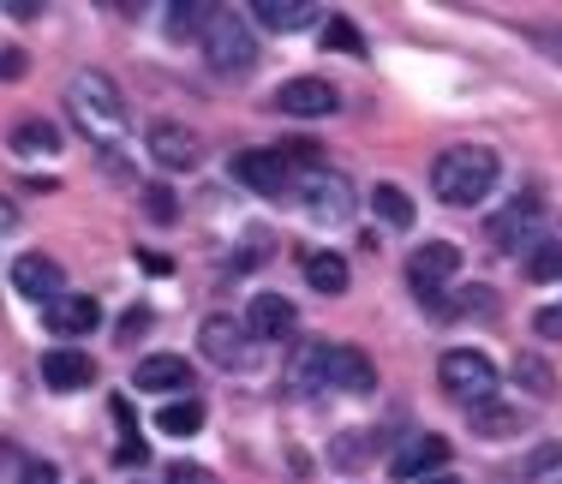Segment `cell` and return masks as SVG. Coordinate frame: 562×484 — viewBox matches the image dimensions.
<instances>
[{
	"label": "cell",
	"mask_w": 562,
	"mask_h": 484,
	"mask_svg": "<svg viewBox=\"0 0 562 484\" xmlns=\"http://www.w3.org/2000/svg\"><path fill=\"white\" fill-rule=\"evenodd\" d=\"M497 173H503L497 150H485V144H454V150H443L431 161V192L454 210H473V204L491 198Z\"/></svg>",
	"instance_id": "1"
},
{
	"label": "cell",
	"mask_w": 562,
	"mask_h": 484,
	"mask_svg": "<svg viewBox=\"0 0 562 484\" xmlns=\"http://www.w3.org/2000/svg\"><path fill=\"white\" fill-rule=\"evenodd\" d=\"M66 114L78 120V132L97 144H120L126 138V102H120V85L97 66H85L78 78H66Z\"/></svg>",
	"instance_id": "2"
},
{
	"label": "cell",
	"mask_w": 562,
	"mask_h": 484,
	"mask_svg": "<svg viewBox=\"0 0 562 484\" xmlns=\"http://www.w3.org/2000/svg\"><path fill=\"white\" fill-rule=\"evenodd\" d=\"M437 383H443L449 401L479 407V401L497 395V365H491L485 353H473V347H449V353L437 359Z\"/></svg>",
	"instance_id": "3"
},
{
	"label": "cell",
	"mask_w": 562,
	"mask_h": 484,
	"mask_svg": "<svg viewBox=\"0 0 562 484\" xmlns=\"http://www.w3.org/2000/svg\"><path fill=\"white\" fill-rule=\"evenodd\" d=\"M204 60L216 66L222 78H246L251 66H258V36H251L246 19H234V12H216L204 31Z\"/></svg>",
	"instance_id": "4"
},
{
	"label": "cell",
	"mask_w": 562,
	"mask_h": 484,
	"mask_svg": "<svg viewBox=\"0 0 562 484\" xmlns=\"http://www.w3.org/2000/svg\"><path fill=\"white\" fill-rule=\"evenodd\" d=\"M198 353H204L216 371H251L258 365V341H251V329L234 323V317H204V329H198Z\"/></svg>",
	"instance_id": "5"
},
{
	"label": "cell",
	"mask_w": 562,
	"mask_h": 484,
	"mask_svg": "<svg viewBox=\"0 0 562 484\" xmlns=\"http://www.w3.org/2000/svg\"><path fill=\"white\" fill-rule=\"evenodd\" d=\"M293 192H300V204H305V215L312 222H347L353 215V185H347V173H336V168H305L300 180H293Z\"/></svg>",
	"instance_id": "6"
},
{
	"label": "cell",
	"mask_w": 562,
	"mask_h": 484,
	"mask_svg": "<svg viewBox=\"0 0 562 484\" xmlns=\"http://www.w3.org/2000/svg\"><path fill=\"white\" fill-rule=\"evenodd\" d=\"M539 215H544V210H539V192H515V198H508V204L485 222V239H491L497 251H508V258H527Z\"/></svg>",
	"instance_id": "7"
},
{
	"label": "cell",
	"mask_w": 562,
	"mask_h": 484,
	"mask_svg": "<svg viewBox=\"0 0 562 484\" xmlns=\"http://www.w3.org/2000/svg\"><path fill=\"white\" fill-rule=\"evenodd\" d=\"M144 150H150L156 168H168V173H192L198 161H204V138H198L192 126H180V120H156L150 138H144Z\"/></svg>",
	"instance_id": "8"
},
{
	"label": "cell",
	"mask_w": 562,
	"mask_h": 484,
	"mask_svg": "<svg viewBox=\"0 0 562 484\" xmlns=\"http://www.w3.org/2000/svg\"><path fill=\"white\" fill-rule=\"evenodd\" d=\"M454 275H461V251H454L449 239H425V246L407 258V281H413L419 300H437Z\"/></svg>",
	"instance_id": "9"
},
{
	"label": "cell",
	"mask_w": 562,
	"mask_h": 484,
	"mask_svg": "<svg viewBox=\"0 0 562 484\" xmlns=\"http://www.w3.org/2000/svg\"><path fill=\"white\" fill-rule=\"evenodd\" d=\"M234 180L239 185H251L258 198H281L293 185V168H288V150H239L234 161Z\"/></svg>",
	"instance_id": "10"
},
{
	"label": "cell",
	"mask_w": 562,
	"mask_h": 484,
	"mask_svg": "<svg viewBox=\"0 0 562 484\" xmlns=\"http://www.w3.org/2000/svg\"><path fill=\"white\" fill-rule=\"evenodd\" d=\"M341 97L329 78H288V85L276 90V114H293V120H324L336 114Z\"/></svg>",
	"instance_id": "11"
},
{
	"label": "cell",
	"mask_w": 562,
	"mask_h": 484,
	"mask_svg": "<svg viewBox=\"0 0 562 484\" xmlns=\"http://www.w3.org/2000/svg\"><path fill=\"white\" fill-rule=\"evenodd\" d=\"M12 288H19L31 305H55L66 293V269L55 258H43V251H24V258L12 263Z\"/></svg>",
	"instance_id": "12"
},
{
	"label": "cell",
	"mask_w": 562,
	"mask_h": 484,
	"mask_svg": "<svg viewBox=\"0 0 562 484\" xmlns=\"http://www.w3.org/2000/svg\"><path fill=\"white\" fill-rule=\"evenodd\" d=\"M317 389H329V341H305L300 353L288 359V371H281V395L305 401V395H317Z\"/></svg>",
	"instance_id": "13"
},
{
	"label": "cell",
	"mask_w": 562,
	"mask_h": 484,
	"mask_svg": "<svg viewBox=\"0 0 562 484\" xmlns=\"http://www.w3.org/2000/svg\"><path fill=\"white\" fill-rule=\"evenodd\" d=\"M449 437H437V430H425V437H413L407 449L395 454V479H407V484H425V479H437L449 466Z\"/></svg>",
	"instance_id": "14"
},
{
	"label": "cell",
	"mask_w": 562,
	"mask_h": 484,
	"mask_svg": "<svg viewBox=\"0 0 562 484\" xmlns=\"http://www.w3.org/2000/svg\"><path fill=\"white\" fill-rule=\"evenodd\" d=\"M239 323L251 329V341H288V335L300 329V312H293V300H281V293H258Z\"/></svg>",
	"instance_id": "15"
},
{
	"label": "cell",
	"mask_w": 562,
	"mask_h": 484,
	"mask_svg": "<svg viewBox=\"0 0 562 484\" xmlns=\"http://www.w3.org/2000/svg\"><path fill=\"white\" fill-rule=\"evenodd\" d=\"M43 323H48V335L72 341V335H90L102 323V305L90 300V293H60L55 305H43Z\"/></svg>",
	"instance_id": "16"
},
{
	"label": "cell",
	"mask_w": 562,
	"mask_h": 484,
	"mask_svg": "<svg viewBox=\"0 0 562 484\" xmlns=\"http://www.w3.org/2000/svg\"><path fill=\"white\" fill-rule=\"evenodd\" d=\"M43 383L60 389V395L90 389V383H97V359L78 353V347H55V353H43Z\"/></svg>",
	"instance_id": "17"
},
{
	"label": "cell",
	"mask_w": 562,
	"mask_h": 484,
	"mask_svg": "<svg viewBox=\"0 0 562 484\" xmlns=\"http://www.w3.org/2000/svg\"><path fill=\"white\" fill-rule=\"evenodd\" d=\"M329 389H347V395H371L378 389V365L366 359V347H329Z\"/></svg>",
	"instance_id": "18"
},
{
	"label": "cell",
	"mask_w": 562,
	"mask_h": 484,
	"mask_svg": "<svg viewBox=\"0 0 562 484\" xmlns=\"http://www.w3.org/2000/svg\"><path fill=\"white\" fill-rule=\"evenodd\" d=\"M132 383L150 389V395H168V389H192V365H186V353H150L138 359V371H132Z\"/></svg>",
	"instance_id": "19"
},
{
	"label": "cell",
	"mask_w": 562,
	"mask_h": 484,
	"mask_svg": "<svg viewBox=\"0 0 562 484\" xmlns=\"http://www.w3.org/2000/svg\"><path fill=\"white\" fill-rule=\"evenodd\" d=\"M251 19H258L263 31L293 36V31H305L312 19H324V7H312V0H251Z\"/></svg>",
	"instance_id": "20"
},
{
	"label": "cell",
	"mask_w": 562,
	"mask_h": 484,
	"mask_svg": "<svg viewBox=\"0 0 562 484\" xmlns=\"http://www.w3.org/2000/svg\"><path fill=\"white\" fill-rule=\"evenodd\" d=\"M467 425L479 430V437H515L520 425H527V407L520 401H479V407H467Z\"/></svg>",
	"instance_id": "21"
},
{
	"label": "cell",
	"mask_w": 562,
	"mask_h": 484,
	"mask_svg": "<svg viewBox=\"0 0 562 484\" xmlns=\"http://www.w3.org/2000/svg\"><path fill=\"white\" fill-rule=\"evenodd\" d=\"M12 156H24V161H43V156H60V126L55 120H19L12 126Z\"/></svg>",
	"instance_id": "22"
},
{
	"label": "cell",
	"mask_w": 562,
	"mask_h": 484,
	"mask_svg": "<svg viewBox=\"0 0 562 484\" xmlns=\"http://www.w3.org/2000/svg\"><path fill=\"white\" fill-rule=\"evenodd\" d=\"M425 312H431V317H491V312H497V293H491V288H461V293H437V300H425Z\"/></svg>",
	"instance_id": "23"
},
{
	"label": "cell",
	"mask_w": 562,
	"mask_h": 484,
	"mask_svg": "<svg viewBox=\"0 0 562 484\" xmlns=\"http://www.w3.org/2000/svg\"><path fill=\"white\" fill-rule=\"evenodd\" d=\"M305 281H312L317 293H347V258L341 251H305Z\"/></svg>",
	"instance_id": "24"
},
{
	"label": "cell",
	"mask_w": 562,
	"mask_h": 484,
	"mask_svg": "<svg viewBox=\"0 0 562 484\" xmlns=\"http://www.w3.org/2000/svg\"><path fill=\"white\" fill-rule=\"evenodd\" d=\"M114 425H120L114 461H120V466H138L150 449H144V430H138V419H132V401H126V395H114Z\"/></svg>",
	"instance_id": "25"
},
{
	"label": "cell",
	"mask_w": 562,
	"mask_h": 484,
	"mask_svg": "<svg viewBox=\"0 0 562 484\" xmlns=\"http://www.w3.org/2000/svg\"><path fill=\"white\" fill-rule=\"evenodd\" d=\"M210 19H216V7H204V0H173L168 7V36H204Z\"/></svg>",
	"instance_id": "26"
},
{
	"label": "cell",
	"mask_w": 562,
	"mask_h": 484,
	"mask_svg": "<svg viewBox=\"0 0 562 484\" xmlns=\"http://www.w3.org/2000/svg\"><path fill=\"white\" fill-rule=\"evenodd\" d=\"M156 425H162L168 437H192V430H204V401H192V395H186V401H168Z\"/></svg>",
	"instance_id": "27"
},
{
	"label": "cell",
	"mask_w": 562,
	"mask_h": 484,
	"mask_svg": "<svg viewBox=\"0 0 562 484\" xmlns=\"http://www.w3.org/2000/svg\"><path fill=\"white\" fill-rule=\"evenodd\" d=\"M371 210H378L390 227H413V198L401 192V185H378V192H371Z\"/></svg>",
	"instance_id": "28"
},
{
	"label": "cell",
	"mask_w": 562,
	"mask_h": 484,
	"mask_svg": "<svg viewBox=\"0 0 562 484\" xmlns=\"http://www.w3.org/2000/svg\"><path fill=\"white\" fill-rule=\"evenodd\" d=\"M527 275H532V281H562V239H532Z\"/></svg>",
	"instance_id": "29"
},
{
	"label": "cell",
	"mask_w": 562,
	"mask_h": 484,
	"mask_svg": "<svg viewBox=\"0 0 562 484\" xmlns=\"http://www.w3.org/2000/svg\"><path fill=\"white\" fill-rule=\"evenodd\" d=\"M366 430H341V437L336 442H329V461H336L341 466V473H359V466H366L371 461V454H366Z\"/></svg>",
	"instance_id": "30"
},
{
	"label": "cell",
	"mask_w": 562,
	"mask_h": 484,
	"mask_svg": "<svg viewBox=\"0 0 562 484\" xmlns=\"http://www.w3.org/2000/svg\"><path fill=\"white\" fill-rule=\"evenodd\" d=\"M144 215H150L156 227H168L173 215H180V198H173L168 185H144Z\"/></svg>",
	"instance_id": "31"
},
{
	"label": "cell",
	"mask_w": 562,
	"mask_h": 484,
	"mask_svg": "<svg viewBox=\"0 0 562 484\" xmlns=\"http://www.w3.org/2000/svg\"><path fill=\"white\" fill-rule=\"evenodd\" d=\"M324 48H341V54H366V43H359V31L347 19H329L324 24Z\"/></svg>",
	"instance_id": "32"
},
{
	"label": "cell",
	"mask_w": 562,
	"mask_h": 484,
	"mask_svg": "<svg viewBox=\"0 0 562 484\" xmlns=\"http://www.w3.org/2000/svg\"><path fill=\"white\" fill-rule=\"evenodd\" d=\"M532 329H539L544 341H562V300H551V305H539V312H532Z\"/></svg>",
	"instance_id": "33"
},
{
	"label": "cell",
	"mask_w": 562,
	"mask_h": 484,
	"mask_svg": "<svg viewBox=\"0 0 562 484\" xmlns=\"http://www.w3.org/2000/svg\"><path fill=\"white\" fill-rule=\"evenodd\" d=\"M168 484H222L210 466H198V461H173L168 466Z\"/></svg>",
	"instance_id": "34"
},
{
	"label": "cell",
	"mask_w": 562,
	"mask_h": 484,
	"mask_svg": "<svg viewBox=\"0 0 562 484\" xmlns=\"http://www.w3.org/2000/svg\"><path fill=\"white\" fill-rule=\"evenodd\" d=\"M19 484H60V473H55V461H24Z\"/></svg>",
	"instance_id": "35"
},
{
	"label": "cell",
	"mask_w": 562,
	"mask_h": 484,
	"mask_svg": "<svg viewBox=\"0 0 562 484\" xmlns=\"http://www.w3.org/2000/svg\"><path fill=\"white\" fill-rule=\"evenodd\" d=\"M24 66H31V60H24V48H0V78H7V85H12V78H24Z\"/></svg>",
	"instance_id": "36"
},
{
	"label": "cell",
	"mask_w": 562,
	"mask_h": 484,
	"mask_svg": "<svg viewBox=\"0 0 562 484\" xmlns=\"http://www.w3.org/2000/svg\"><path fill=\"white\" fill-rule=\"evenodd\" d=\"M144 329H150V312H132L126 323H120V335H126V341H132V335H144Z\"/></svg>",
	"instance_id": "37"
},
{
	"label": "cell",
	"mask_w": 562,
	"mask_h": 484,
	"mask_svg": "<svg viewBox=\"0 0 562 484\" xmlns=\"http://www.w3.org/2000/svg\"><path fill=\"white\" fill-rule=\"evenodd\" d=\"M7 12H12V19H43V7H36V0H7Z\"/></svg>",
	"instance_id": "38"
},
{
	"label": "cell",
	"mask_w": 562,
	"mask_h": 484,
	"mask_svg": "<svg viewBox=\"0 0 562 484\" xmlns=\"http://www.w3.org/2000/svg\"><path fill=\"white\" fill-rule=\"evenodd\" d=\"M520 376H527L532 389H551V371H544V365H520Z\"/></svg>",
	"instance_id": "39"
},
{
	"label": "cell",
	"mask_w": 562,
	"mask_h": 484,
	"mask_svg": "<svg viewBox=\"0 0 562 484\" xmlns=\"http://www.w3.org/2000/svg\"><path fill=\"white\" fill-rule=\"evenodd\" d=\"M138 258H144V269H150V275H168V258H162V251H138Z\"/></svg>",
	"instance_id": "40"
},
{
	"label": "cell",
	"mask_w": 562,
	"mask_h": 484,
	"mask_svg": "<svg viewBox=\"0 0 562 484\" xmlns=\"http://www.w3.org/2000/svg\"><path fill=\"white\" fill-rule=\"evenodd\" d=\"M12 222H19V210H12L7 198H0V234H12Z\"/></svg>",
	"instance_id": "41"
},
{
	"label": "cell",
	"mask_w": 562,
	"mask_h": 484,
	"mask_svg": "<svg viewBox=\"0 0 562 484\" xmlns=\"http://www.w3.org/2000/svg\"><path fill=\"white\" fill-rule=\"evenodd\" d=\"M425 484H461V479H454V473H437V479H425Z\"/></svg>",
	"instance_id": "42"
}]
</instances>
